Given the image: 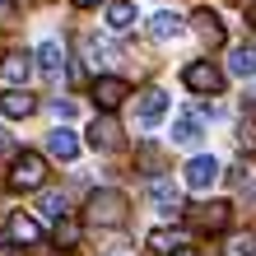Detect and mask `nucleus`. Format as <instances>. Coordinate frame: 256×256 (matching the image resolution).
Here are the masks:
<instances>
[{
  "label": "nucleus",
  "instance_id": "obj_9",
  "mask_svg": "<svg viewBox=\"0 0 256 256\" xmlns=\"http://www.w3.org/2000/svg\"><path fill=\"white\" fill-rule=\"evenodd\" d=\"M163 112H168V94H163V88H144L140 102H135V116H140V126H154Z\"/></svg>",
  "mask_w": 256,
  "mask_h": 256
},
{
  "label": "nucleus",
  "instance_id": "obj_13",
  "mask_svg": "<svg viewBox=\"0 0 256 256\" xmlns=\"http://www.w3.org/2000/svg\"><path fill=\"white\" fill-rule=\"evenodd\" d=\"M47 154H52V158H61V163H70L74 154H80V140H74V130L56 126V130L47 135Z\"/></svg>",
  "mask_w": 256,
  "mask_h": 256
},
{
  "label": "nucleus",
  "instance_id": "obj_28",
  "mask_svg": "<svg viewBox=\"0 0 256 256\" xmlns=\"http://www.w3.org/2000/svg\"><path fill=\"white\" fill-rule=\"evenodd\" d=\"M0 256H24V247L19 242H0Z\"/></svg>",
  "mask_w": 256,
  "mask_h": 256
},
{
  "label": "nucleus",
  "instance_id": "obj_11",
  "mask_svg": "<svg viewBox=\"0 0 256 256\" xmlns=\"http://www.w3.org/2000/svg\"><path fill=\"white\" fill-rule=\"evenodd\" d=\"M191 24H196V33H200L210 47H224V19H219L214 10H196V14H191Z\"/></svg>",
  "mask_w": 256,
  "mask_h": 256
},
{
  "label": "nucleus",
  "instance_id": "obj_5",
  "mask_svg": "<svg viewBox=\"0 0 256 256\" xmlns=\"http://www.w3.org/2000/svg\"><path fill=\"white\" fill-rule=\"evenodd\" d=\"M126 98H130V84H126V80H116V74H98V80H94V102H98V112H116Z\"/></svg>",
  "mask_w": 256,
  "mask_h": 256
},
{
  "label": "nucleus",
  "instance_id": "obj_17",
  "mask_svg": "<svg viewBox=\"0 0 256 256\" xmlns=\"http://www.w3.org/2000/svg\"><path fill=\"white\" fill-rule=\"evenodd\" d=\"M149 247L163 252V256H172L177 247H186V233L182 228H154V233H149Z\"/></svg>",
  "mask_w": 256,
  "mask_h": 256
},
{
  "label": "nucleus",
  "instance_id": "obj_31",
  "mask_svg": "<svg viewBox=\"0 0 256 256\" xmlns=\"http://www.w3.org/2000/svg\"><path fill=\"white\" fill-rule=\"evenodd\" d=\"M74 5H80V10H88V5H98V0H74Z\"/></svg>",
  "mask_w": 256,
  "mask_h": 256
},
{
  "label": "nucleus",
  "instance_id": "obj_18",
  "mask_svg": "<svg viewBox=\"0 0 256 256\" xmlns=\"http://www.w3.org/2000/svg\"><path fill=\"white\" fill-rule=\"evenodd\" d=\"M182 33V19L177 14H168V10H158L154 19H149V38H158V42H168V38H177Z\"/></svg>",
  "mask_w": 256,
  "mask_h": 256
},
{
  "label": "nucleus",
  "instance_id": "obj_26",
  "mask_svg": "<svg viewBox=\"0 0 256 256\" xmlns=\"http://www.w3.org/2000/svg\"><path fill=\"white\" fill-rule=\"evenodd\" d=\"M52 116H61V122H70V116H74V102H70V98H56V102H52Z\"/></svg>",
  "mask_w": 256,
  "mask_h": 256
},
{
  "label": "nucleus",
  "instance_id": "obj_25",
  "mask_svg": "<svg viewBox=\"0 0 256 256\" xmlns=\"http://www.w3.org/2000/svg\"><path fill=\"white\" fill-rule=\"evenodd\" d=\"M19 19V0H0V28Z\"/></svg>",
  "mask_w": 256,
  "mask_h": 256
},
{
  "label": "nucleus",
  "instance_id": "obj_27",
  "mask_svg": "<svg viewBox=\"0 0 256 256\" xmlns=\"http://www.w3.org/2000/svg\"><path fill=\"white\" fill-rule=\"evenodd\" d=\"M14 154H19V149H14V135L0 126V158H14Z\"/></svg>",
  "mask_w": 256,
  "mask_h": 256
},
{
  "label": "nucleus",
  "instance_id": "obj_6",
  "mask_svg": "<svg viewBox=\"0 0 256 256\" xmlns=\"http://www.w3.org/2000/svg\"><path fill=\"white\" fill-rule=\"evenodd\" d=\"M186 186L191 191H210V186H214L219 182V158H210V154H196L191 163H186Z\"/></svg>",
  "mask_w": 256,
  "mask_h": 256
},
{
  "label": "nucleus",
  "instance_id": "obj_1",
  "mask_svg": "<svg viewBox=\"0 0 256 256\" xmlns=\"http://www.w3.org/2000/svg\"><path fill=\"white\" fill-rule=\"evenodd\" d=\"M126 214H130V200H126V191H116V186H98L88 196V210H84V219L94 224V228H122Z\"/></svg>",
  "mask_w": 256,
  "mask_h": 256
},
{
  "label": "nucleus",
  "instance_id": "obj_15",
  "mask_svg": "<svg viewBox=\"0 0 256 256\" xmlns=\"http://www.w3.org/2000/svg\"><path fill=\"white\" fill-rule=\"evenodd\" d=\"M149 196H154V205L163 210V214H182V196H177V186L172 182H149Z\"/></svg>",
  "mask_w": 256,
  "mask_h": 256
},
{
  "label": "nucleus",
  "instance_id": "obj_21",
  "mask_svg": "<svg viewBox=\"0 0 256 256\" xmlns=\"http://www.w3.org/2000/svg\"><path fill=\"white\" fill-rule=\"evenodd\" d=\"M224 256H256V233H233L224 242Z\"/></svg>",
  "mask_w": 256,
  "mask_h": 256
},
{
  "label": "nucleus",
  "instance_id": "obj_7",
  "mask_svg": "<svg viewBox=\"0 0 256 256\" xmlns=\"http://www.w3.org/2000/svg\"><path fill=\"white\" fill-rule=\"evenodd\" d=\"M33 61L38 56H28V52H10L5 61H0V80H5L10 88H24L28 74H33Z\"/></svg>",
  "mask_w": 256,
  "mask_h": 256
},
{
  "label": "nucleus",
  "instance_id": "obj_29",
  "mask_svg": "<svg viewBox=\"0 0 256 256\" xmlns=\"http://www.w3.org/2000/svg\"><path fill=\"white\" fill-rule=\"evenodd\" d=\"M172 256H200V252H196V247H177Z\"/></svg>",
  "mask_w": 256,
  "mask_h": 256
},
{
  "label": "nucleus",
  "instance_id": "obj_24",
  "mask_svg": "<svg viewBox=\"0 0 256 256\" xmlns=\"http://www.w3.org/2000/svg\"><path fill=\"white\" fill-rule=\"evenodd\" d=\"M242 140H256V102L242 108Z\"/></svg>",
  "mask_w": 256,
  "mask_h": 256
},
{
  "label": "nucleus",
  "instance_id": "obj_16",
  "mask_svg": "<svg viewBox=\"0 0 256 256\" xmlns=\"http://www.w3.org/2000/svg\"><path fill=\"white\" fill-rule=\"evenodd\" d=\"M200 130H205L200 112H182V116L172 122V140H177V144H196V140H200Z\"/></svg>",
  "mask_w": 256,
  "mask_h": 256
},
{
  "label": "nucleus",
  "instance_id": "obj_2",
  "mask_svg": "<svg viewBox=\"0 0 256 256\" xmlns=\"http://www.w3.org/2000/svg\"><path fill=\"white\" fill-rule=\"evenodd\" d=\"M42 182H47V158L33 154V149L14 154V163H10V186L14 191H42Z\"/></svg>",
  "mask_w": 256,
  "mask_h": 256
},
{
  "label": "nucleus",
  "instance_id": "obj_3",
  "mask_svg": "<svg viewBox=\"0 0 256 256\" xmlns=\"http://www.w3.org/2000/svg\"><path fill=\"white\" fill-rule=\"evenodd\" d=\"M182 80H186V88H191V94H219V88H224V70L214 66V61H191L186 70H182Z\"/></svg>",
  "mask_w": 256,
  "mask_h": 256
},
{
  "label": "nucleus",
  "instance_id": "obj_12",
  "mask_svg": "<svg viewBox=\"0 0 256 256\" xmlns=\"http://www.w3.org/2000/svg\"><path fill=\"white\" fill-rule=\"evenodd\" d=\"M102 19H108L112 33H126V28H135V0H108Z\"/></svg>",
  "mask_w": 256,
  "mask_h": 256
},
{
  "label": "nucleus",
  "instance_id": "obj_10",
  "mask_svg": "<svg viewBox=\"0 0 256 256\" xmlns=\"http://www.w3.org/2000/svg\"><path fill=\"white\" fill-rule=\"evenodd\" d=\"M10 242H19V247L42 242V224L33 214H10Z\"/></svg>",
  "mask_w": 256,
  "mask_h": 256
},
{
  "label": "nucleus",
  "instance_id": "obj_23",
  "mask_svg": "<svg viewBox=\"0 0 256 256\" xmlns=\"http://www.w3.org/2000/svg\"><path fill=\"white\" fill-rule=\"evenodd\" d=\"M56 242H61V247H74V242H80V224H74V219H61V224H56Z\"/></svg>",
  "mask_w": 256,
  "mask_h": 256
},
{
  "label": "nucleus",
  "instance_id": "obj_4",
  "mask_svg": "<svg viewBox=\"0 0 256 256\" xmlns=\"http://www.w3.org/2000/svg\"><path fill=\"white\" fill-rule=\"evenodd\" d=\"M228 219H233V205L228 200H205V205L191 210V224L200 233H224V228H228Z\"/></svg>",
  "mask_w": 256,
  "mask_h": 256
},
{
  "label": "nucleus",
  "instance_id": "obj_20",
  "mask_svg": "<svg viewBox=\"0 0 256 256\" xmlns=\"http://www.w3.org/2000/svg\"><path fill=\"white\" fill-rule=\"evenodd\" d=\"M33 56H38V66L47 70V74H61V70H66V52H61V42H42Z\"/></svg>",
  "mask_w": 256,
  "mask_h": 256
},
{
  "label": "nucleus",
  "instance_id": "obj_14",
  "mask_svg": "<svg viewBox=\"0 0 256 256\" xmlns=\"http://www.w3.org/2000/svg\"><path fill=\"white\" fill-rule=\"evenodd\" d=\"M38 108V98L28 94V88H5V94H0V112L5 116H28Z\"/></svg>",
  "mask_w": 256,
  "mask_h": 256
},
{
  "label": "nucleus",
  "instance_id": "obj_8",
  "mask_svg": "<svg viewBox=\"0 0 256 256\" xmlns=\"http://www.w3.org/2000/svg\"><path fill=\"white\" fill-rule=\"evenodd\" d=\"M88 144H94V149H102V154H108V149H116V144H122V126L112 122V112H102V116H94V126H88Z\"/></svg>",
  "mask_w": 256,
  "mask_h": 256
},
{
  "label": "nucleus",
  "instance_id": "obj_22",
  "mask_svg": "<svg viewBox=\"0 0 256 256\" xmlns=\"http://www.w3.org/2000/svg\"><path fill=\"white\" fill-rule=\"evenodd\" d=\"M42 214H47V219H56V224H61V219H70V210H66V196L47 191V196H42Z\"/></svg>",
  "mask_w": 256,
  "mask_h": 256
},
{
  "label": "nucleus",
  "instance_id": "obj_19",
  "mask_svg": "<svg viewBox=\"0 0 256 256\" xmlns=\"http://www.w3.org/2000/svg\"><path fill=\"white\" fill-rule=\"evenodd\" d=\"M228 70L242 74V80H247V74H256V47H252V42H242V47L228 52Z\"/></svg>",
  "mask_w": 256,
  "mask_h": 256
},
{
  "label": "nucleus",
  "instance_id": "obj_30",
  "mask_svg": "<svg viewBox=\"0 0 256 256\" xmlns=\"http://www.w3.org/2000/svg\"><path fill=\"white\" fill-rule=\"evenodd\" d=\"M247 24H252V28H256V5H252V10H247Z\"/></svg>",
  "mask_w": 256,
  "mask_h": 256
}]
</instances>
